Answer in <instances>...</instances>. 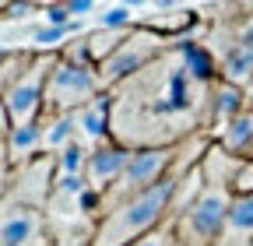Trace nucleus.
<instances>
[{"instance_id":"f257e3e1","label":"nucleus","mask_w":253,"mask_h":246,"mask_svg":"<svg viewBox=\"0 0 253 246\" xmlns=\"http://www.w3.org/2000/svg\"><path fill=\"white\" fill-rule=\"evenodd\" d=\"M211 88L194 78L183 42L172 39L169 49L148 64L141 74L126 78L109 91L113 99V141L141 148H176L194 134H208Z\"/></svg>"},{"instance_id":"f03ea898","label":"nucleus","mask_w":253,"mask_h":246,"mask_svg":"<svg viewBox=\"0 0 253 246\" xmlns=\"http://www.w3.org/2000/svg\"><path fill=\"white\" fill-rule=\"evenodd\" d=\"M106 95L99 84V71L91 64H74V60H56V67L46 81V99H42V116H63L78 113L88 102Z\"/></svg>"},{"instance_id":"7ed1b4c3","label":"nucleus","mask_w":253,"mask_h":246,"mask_svg":"<svg viewBox=\"0 0 253 246\" xmlns=\"http://www.w3.org/2000/svg\"><path fill=\"white\" fill-rule=\"evenodd\" d=\"M169 42H172V39L151 32V28H144V25H134V28H130V36L123 39V46H120L109 60H102V64L95 67V71H99V84H102V91H113V88L123 84L126 78L141 74L148 64H155V60L169 49Z\"/></svg>"},{"instance_id":"20e7f679","label":"nucleus","mask_w":253,"mask_h":246,"mask_svg":"<svg viewBox=\"0 0 253 246\" xmlns=\"http://www.w3.org/2000/svg\"><path fill=\"white\" fill-rule=\"evenodd\" d=\"M232 201H236V197H232L229 190L204 187L201 197L172 222L176 246H214L221 225H225V218H229Z\"/></svg>"},{"instance_id":"39448f33","label":"nucleus","mask_w":253,"mask_h":246,"mask_svg":"<svg viewBox=\"0 0 253 246\" xmlns=\"http://www.w3.org/2000/svg\"><path fill=\"white\" fill-rule=\"evenodd\" d=\"M32 53H36V49H32ZM56 60H60V53H36L32 64H28V71L4 91L0 102L7 106L14 127H21V123H39L42 99H46V81H49V74L56 67Z\"/></svg>"},{"instance_id":"423d86ee","label":"nucleus","mask_w":253,"mask_h":246,"mask_svg":"<svg viewBox=\"0 0 253 246\" xmlns=\"http://www.w3.org/2000/svg\"><path fill=\"white\" fill-rule=\"evenodd\" d=\"M53 183H56V159H53V155H39L36 162L11 169L7 201H11V204H25V207L46 211V204H49V197H53Z\"/></svg>"},{"instance_id":"0eeeda50","label":"nucleus","mask_w":253,"mask_h":246,"mask_svg":"<svg viewBox=\"0 0 253 246\" xmlns=\"http://www.w3.org/2000/svg\"><path fill=\"white\" fill-rule=\"evenodd\" d=\"M49 236V222L39 207L25 204H0V246H32Z\"/></svg>"},{"instance_id":"6e6552de","label":"nucleus","mask_w":253,"mask_h":246,"mask_svg":"<svg viewBox=\"0 0 253 246\" xmlns=\"http://www.w3.org/2000/svg\"><path fill=\"white\" fill-rule=\"evenodd\" d=\"M130 155H134V151L123 148V144H116V141H106V144H99V148H91L88 169H84V183H88L95 194H106L113 183L123 176Z\"/></svg>"},{"instance_id":"1a4fd4ad","label":"nucleus","mask_w":253,"mask_h":246,"mask_svg":"<svg viewBox=\"0 0 253 246\" xmlns=\"http://www.w3.org/2000/svg\"><path fill=\"white\" fill-rule=\"evenodd\" d=\"M74 120H78V141L81 144L99 148V144L113 141V99H109V91L99 95L95 102H88L84 109H78Z\"/></svg>"},{"instance_id":"9d476101","label":"nucleus","mask_w":253,"mask_h":246,"mask_svg":"<svg viewBox=\"0 0 253 246\" xmlns=\"http://www.w3.org/2000/svg\"><path fill=\"white\" fill-rule=\"evenodd\" d=\"M243 109H250V91L229 84V81H214L211 88V113H208V134H214L218 127H225L232 116H239Z\"/></svg>"},{"instance_id":"9b49d317","label":"nucleus","mask_w":253,"mask_h":246,"mask_svg":"<svg viewBox=\"0 0 253 246\" xmlns=\"http://www.w3.org/2000/svg\"><path fill=\"white\" fill-rule=\"evenodd\" d=\"M211 137H214L218 148H225L229 155H236V159H250V162H253V106L243 109L239 116H232L225 127H218Z\"/></svg>"},{"instance_id":"f8f14e48","label":"nucleus","mask_w":253,"mask_h":246,"mask_svg":"<svg viewBox=\"0 0 253 246\" xmlns=\"http://www.w3.org/2000/svg\"><path fill=\"white\" fill-rule=\"evenodd\" d=\"M4 148H7V162H11V169L36 162L39 155H46V137H42V127H39V123H21V127H11V134H7V141H4Z\"/></svg>"},{"instance_id":"ddd939ff","label":"nucleus","mask_w":253,"mask_h":246,"mask_svg":"<svg viewBox=\"0 0 253 246\" xmlns=\"http://www.w3.org/2000/svg\"><path fill=\"white\" fill-rule=\"evenodd\" d=\"M214 246H253V197H236Z\"/></svg>"},{"instance_id":"4468645a","label":"nucleus","mask_w":253,"mask_h":246,"mask_svg":"<svg viewBox=\"0 0 253 246\" xmlns=\"http://www.w3.org/2000/svg\"><path fill=\"white\" fill-rule=\"evenodd\" d=\"M246 159H236L229 155L225 148H218L214 137H211V148H208V155L201 159V176H204V187H218V190H229L232 194V179L239 172Z\"/></svg>"},{"instance_id":"2eb2a0df","label":"nucleus","mask_w":253,"mask_h":246,"mask_svg":"<svg viewBox=\"0 0 253 246\" xmlns=\"http://www.w3.org/2000/svg\"><path fill=\"white\" fill-rule=\"evenodd\" d=\"M39 127L46 137V155H56L67 144L78 141V120L74 113H63V116H39Z\"/></svg>"},{"instance_id":"dca6fc26","label":"nucleus","mask_w":253,"mask_h":246,"mask_svg":"<svg viewBox=\"0 0 253 246\" xmlns=\"http://www.w3.org/2000/svg\"><path fill=\"white\" fill-rule=\"evenodd\" d=\"M88 155H91V148L88 144H81V141H74V144H67L63 151H56V176H84V169H88Z\"/></svg>"},{"instance_id":"f3484780","label":"nucleus","mask_w":253,"mask_h":246,"mask_svg":"<svg viewBox=\"0 0 253 246\" xmlns=\"http://www.w3.org/2000/svg\"><path fill=\"white\" fill-rule=\"evenodd\" d=\"M32 56H36V53H25V49H18V53H0V99H4V91L28 71Z\"/></svg>"},{"instance_id":"a211bd4d","label":"nucleus","mask_w":253,"mask_h":246,"mask_svg":"<svg viewBox=\"0 0 253 246\" xmlns=\"http://www.w3.org/2000/svg\"><path fill=\"white\" fill-rule=\"evenodd\" d=\"M102 28H113V32H130V28H134V11L130 7H109L102 14Z\"/></svg>"},{"instance_id":"6ab92c4d","label":"nucleus","mask_w":253,"mask_h":246,"mask_svg":"<svg viewBox=\"0 0 253 246\" xmlns=\"http://www.w3.org/2000/svg\"><path fill=\"white\" fill-rule=\"evenodd\" d=\"M42 14H46V25H53V28H67V25H74L67 4H46Z\"/></svg>"},{"instance_id":"aec40b11","label":"nucleus","mask_w":253,"mask_h":246,"mask_svg":"<svg viewBox=\"0 0 253 246\" xmlns=\"http://www.w3.org/2000/svg\"><path fill=\"white\" fill-rule=\"evenodd\" d=\"M130 246H176L172 225H162V229H155V232H148L144 239H137V243H130Z\"/></svg>"},{"instance_id":"412c9836","label":"nucleus","mask_w":253,"mask_h":246,"mask_svg":"<svg viewBox=\"0 0 253 246\" xmlns=\"http://www.w3.org/2000/svg\"><path fill=\"white\" fill-rule=\"evenodd\" d=\"M67 11H71V18H81L88 11H99V4L95 0H67Z\"/></svg>"},{"instance_id":"4be33fe9","label":"nucleus","mask_w":253,"mask_h":246,"mask_svg":"<svg viewBox=\"0 0 253 246\" xmlns=\"http://www.w3.org/2000/svg\"><path fill=\"white\" fill-rule=\"evenodd\" d=\"M11 127H14V123H11V113H7V106H4V102H0V144L7 141Z\"/></svg>"},{"instance_id":"5701e85b","label":"nucleus","mask_w":253,"mask_h":246,"mask_svg":"<svg viewBox=\"0 0 253 246\" xmlns=\"http://www.w3.org/2000/svg\"><path fill=\"white\" fill-rule=\"evenodd\" d=\"M7 183H11V169H0V204L7 201Z\"/></svg>"},{"instance_id":"b1692460","label":"nucleus","mask_w":253,"mask_h":246,"mask_svg":"<svg viewBox=\"0 0 253 246\" xmlns=\"http://www.w3.org/2000/svg\"><path fill=\"white\" fill-rule=\"evenodd\" d=\"M0 169H11V162H7V148L0 144Z\"/></svg>"},{"instance_id":"393cba45","label":"nucleus","mask_w":253,"mask_h":246,"mask_svg":"<svg viewBox=\"0 0 253 246\" xmlns=\"http://www.w3.org/2000/svg\"><path fill=\"white\" fill-rule=\"evenodd\" d=\"M32 246H60V243H56V239H53V232H49L46 239H39V243H32Z\"/></svg>"},{"instance_id":"a878e982","label":"nucleus","mask_w":253,"mask_h":246,"mask_svg":"<svg viewBox=\"0 0 253 246\" xmlns=\"http://www.w3.org/2000/svg\"><path fill=\"white\" fill-rule=\"evenodd\" d=\"M250 106H253V102H250Z\"/></svg>"}]
</instances>
